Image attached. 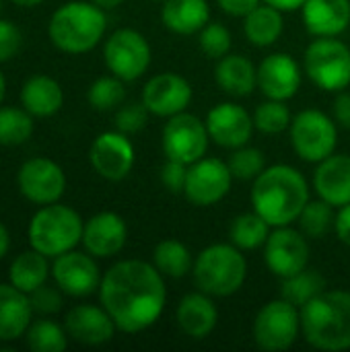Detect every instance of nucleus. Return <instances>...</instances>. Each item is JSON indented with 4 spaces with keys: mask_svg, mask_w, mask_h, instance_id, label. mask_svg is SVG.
<instances>
[{
    "mask_svg": "<svg viewBox=\"0 0 350 352\" xmlns=\"http://www.w3.org/2000/svg\"><path fill=\"white\" fill-rule=\"evenodd\" d=\"M99 303L124 334H138L159 322L167 305L165 276L153 262L120 260L103 272Z\"/></svg>",
    "mask_w": 350,
    "mask_h": 352,
    "instance_id": "obj_1",
    "label": "nucleus"
},
{
    "mask_svg": "<svg viewBox=\"0 0 350 352\" xmlns=\"http://www.w3.org/2000/svg\"><path fill=\"white\" fill-rule=\"evenodd\" d=\"M33 316L29 295L10 283H0V342H14L23 338Z\"/></svg>",
    "mask_w": 350,
    "mask_h": 352,
    "instance_id": "obj_25",
    "label": "nucleus"
},
{
    "mask_svg": "<svg viewBox=\"0 0 350 352\" xmlns=\"http://www.w3.org/2000/svg\"><path fill=\"white\" fill-rule=\"evenodd\" d=\"M128 241L126 221L113 210H101L85 221L83 248L97 260L118 256Z\"/></svg>",
    "mask_w": 350,
    "mask_h": 352,
    "instance_id": "obj_21",
    "label": "nucleus"
},
{
    "mask_svg": "<svg viewBox=\"0 0 350 352\" xmlns=\"http://www.w3.org/2000/svg\"><path fill=\"white\" fill-rule=\"evenodd\" d=\"M301 334V309L287 299L268 301L254 318L252 336L260 351H289Z\"/></svg>",
    "mask_w": 350,
    "mask_h": 352,
    "instance_id": "obj_9",
    "label": "nucleus"
},
{
    "mask_svg": "<svg viewBox=\"0 0 350 352\" xmlns=\"http://www.w3.org/2000/svg\"><path fill=\"white\" fill-rule=\"evenodd\" d=\"M192 278L198 291L225 299L241 291L248 278L245 254L229 243H212L194 258Z\"/></svg>",
    "mask_w": 350,
    "mask_h": 352,
    "instance_id": "obj_5",
    "label": "nucleus"
},
{
    "mask_svg": "<svg viewBox=\"0 0 350 352\" xmlns=\"http://www.w3.org/2000/svg\"><path fill=\"white\" fill-rule=\"evenodd\" d=\"M204 122H206L210 142L229 151L250 144L254 130H256L254 116L243 105H237L231 101H223L215 105L206 113Z\"/></svg>",
    "mask_w": 350,
    "mask_h": 352,
    "instance_id": "obj_18",
    "label": "nucleus"
},
{
    "mask_svg": "<svg viewBox=\"0 0 350 352\" xmlns=\"http://www.w3.org/2000/svg\"><path fill=\"white\" fill-rule=\"evenodd\" d=\"M97 6H101L103 10H113V8H118L124 0H93Z\"/></svg>",
    "mask_w": 350,
    "mask_h": 352,
    "instance_id": "obj_50",
    "label": "nucleus"
},
{
    "mask_svg": "<svg viewBox=\"0 0 350 352\" xmlns=\"http://www.w3.org/2000/svg\"><path fill=\"white\" fill-rule=\"evenodd\" d=\"M153 264L165 278H184L192 274L194 256L190 248L177 239H163L153 250Z\"/></svg>",
    "mask_w": 350,
    "mask_h": 352,
    "instance_id": "obj_31",
    "label": "nucleus"
},
{
    "mask_svg": "<svg viewBox=\"0 0 350 352\" xmlns=\"http://www.w3.org/2000/svg\"><path fill=\"white\" fill-rule=\"evenodd\" d=\"M324 291H326V278L322 276L320 270L309 266L293 276L281 278V297L299 309Z\"/></svg>",
    "mask_w": 350,
    "mask_h": 352,
    "instance_id": "obj_33",
    "label": "nucleus"
},
{
    "mask_svg": "<svg viewBox=\"0 0 350 352\" xmlns=\"http://www.w3.org/2000/svg\"><path fill=\"white\" fill-rule=\"evenodd\" d=\"M83 217L66 204L54 202L39 206L27 227L29 248L54 260L70 250H76L83 241Z\"/></svg>",
    "mask_w": 350,
    "mask_h": 352,
    "instance_id": "obj_6",
    "label": "nucleus"
},
{
    "mask_svg": "<svg viewBox=\"0 0 350 352\" xmlns=\"http://www.w3.org/2000/svg\"><path fill=\"white\" fill-rule=\"evenodd\" d=\"M314 190L336 210L350 204V155L332 153L320 161L314 171Z\"/></svg>",
    "mask_w": 350,
    "mask_h": 352,
    "instance_id": "obj_23",
    "label": "nucleus"
},
{
    "mask_svg": "<svg viewBox=\"0 0 350 352\" xmlns=\"http://www.w3.org/2000/svg\"><path fill=\"white\" fill-rule=\"evenodd\" d=\"M334 221H336V208L322 198L309 200L297 219L299 229L307 239L326 237L330 231H334Z\"/></svg>",
    "mask_w": 350,
    "mask_h": 352,
    "instance_id": "obj_36",
    "label": "nucleus"
},
{
    "mask_svg": "<svg viewBox=\"0 0 350 352\" xmlns=\"http://www.w3.org/2000/svg\"><path fill=\"white\" fill-rule=\"evenodd\" d=\"M89 163L99 177L107 182H122L130 175L136 163V151L128 134L107 130L93 140L89 148Z\"/></svg>",
    "mask_w": 350,
    "mask_h": 352,
    "instance_id": "obj_16",
    "label": "nucleus"
},
{
    "mask_svg": "<svg viewBox=\"0 0 350 352\" xmlns=\"http://www.w3.org/2000/svg\"><path fill=\"white\" fill-rule=\"evenodd\" d=\"M283 12H295V10H301V6L305 4V0H262Z\"/></svg>",
    "mask_w": 350,
    "mask_h": 352,
    "instance_id": "obj_48",
    "label": "nucleus"
},
{
    "mask_svg": "<svg viewBox=\"0 0 350 352\" xmlns=\"http://www.w3.org/2000/svg\"><path fill=\"white\" fill-rule=\"evenodd\" d=\"M301 16L311 37H340L350 27V0H305Z\"/></svg>",
    "mask_w": 350,
    "mask_h": 352,
    "instance_id": "obj_24",
    "label": "nucleus"
},
{
    "mask_svg": "<svg viewBox=\"0 0 350 352\" xmlns=\"http://www.w3.org/2000/svg\"><path fill=\"white\" fill-rule=\"evenodd\" d=\"M33 116L25 107L0 105V146H21L33 136Z\"/></svg>",
    "mask_w": 350,
    "mask_h": 352,
    "instance_id": "obj_35",
    "label": "nucleus"
},
{
    "mask_svg": "<svg viewBox=\"0 0 350 352\" xmlns=\"http://www.w3.org/2000/svg\"><path fill=\"white\" fill-rule=\"evenodd\" d=\"M101 278L97 258L89 252L70 250L52 260V280L68 297L83 299L97 293Z\"/></svg>",
    "mask_w": 350,
    "mask_h": 352,
    "instance_id": "obj_14",
    "label": "nucleus"
},
{
    "mask_svg": "<svg viewBox=\"0 0 350 352\" xmlns=\"http://www.w3.org/2000/svg\"><path fill=\"white\" fill-rule=\"evenodd\" d=\"M272 227L256 212H241L231 221L229 227V241L239 248L241 252H254L264 248Z\"/></svg>",
    "mask_w": 350,
    "mask_h": 352,
    "instance_id": "obj_32",
    "label": "nucleus"
},
{
    "mask_svg": "<svg viewBox=\"0 0 350 352\" xmlns=\"http://www.w3.org/2000/svg\"><path fill=\"white\" fill-rule=\"evenodd\" d=\"M303 72L322 91L338 93L350 85V47L338 37H316L303 54Z\"/></svg>",
    "mask_w": 350,
    "mask_h": 352,
    "instance_id": "obj_7",
    "label": "nucleus"
},
{
    "mask_svg": "<svg viewBox=\"0 0 350 352\" xmlns=\"http://www.w3.org/2000/svg\"><path fill=\"white\" fill-rule=\"evenodd\" d=\"M194 91L188 78L177 72H161L146 80L140 101L157 118H171L186 111L192 103Z\"/></svg>",
    "mask_w": 350,
    "mask_h": 352,
    "instance_id": "obj_17",
    "label": "nucleus"
},
{
    "mask_svg": "<svg viewBox=\"0 0 350 352\" xmlns=\"http://www.w3.org/2000/svg\"><path fill=\"white\" fill-rule=\"evenodd\" d=\"M215 80L231 97H248L258 89V66L243 54H227L217 60Z\"/></svg>",
    "mask_w": 350,
    "mask_h": 352,
    "instance_id": "obj_26",
    "label": "nucleus"
},
{
    "mask_svg": "<svg viewBox=\"0 0 350 352\" xmlns=\"http://www.w3.org/2000/svg\"><path fill=\"white\" fill-rule=\"evenodd\" d=\"M303 80V66L285 52L266 56L258 64V89L266 99L289 101L293 99Z\"/></svg>",
    "mask_w": 350,
    "mask_h": 352,
    "instance_id": "obj_19",
    "label": "nucleus"
},
{
    "mask_svg": "<svg viewBox=\"0 0 350 352\" xmlns=\"http://www.w3.org/2000/svg\"><path fill=\"white\" fill-rule=\"evenodd\" d=\"M198 45L204 52L206 58L210 60H221L223 56L231 54L233 47V37L231 31L223 23H208L200 33H198Z\"/></svg>",
    "mask_w": 350,
    "mask_h": 352,
    "instance_id": "obj_40",
    "label": "nucleus"
},
{
    "mask_svg": "<svg viewBox=\"0 0 350 352\" xmlns=\"http://www.w3.org/2000/svg\"><path fill=\"white\" fill-rule=\"evenodd\" d=\"M50 276H52L50 258H45L43 254H39L33 248L21 252L10 262V268H8V283L27 295H31L35 289L43 287Z\"/></svg>",
    "mask_w": 350,
    "mask_h": 352,
    "instance_id": "obj_30",
    "label": "nucleus"
},
{
    "mask_svg": "<svg viewBox=\"0 0 350 352\" xmlns=\"http://www.w3.org/2000/svg\"><path fill=\"white\" fill-rule=\"evenodd\" d=\"M4 95H6V78H4V72L0 70V105L4 101Z\"/></svg>",
    "mask_w": 350,
    "mask_h": 352,
    "instance_id": "obj_52",
    "label": "nucleus"
},
{
    "mask_svg": "<svg viewBox=\"0 0 350 352\" xmlns=\"http://www.w3.org/2000/svg\"><path fill=\"white\" fill-rule=\"evenodd\" d=\"M103 62L113 76L122 78L124 82H132L144 76L151 68L153 50L140 31L122 27L105 39Z\"/></svg>",
    "mask_w": 350,
    "mask_h": 352,
    "instance_id": "obj_10",
    "label": "nucleus"
},
{
    "mask_svg": "<svg viewBox=\"0 0 350 352\" xmlns=\"http://www.w3.org/2000/svg\"><path fill=\"white\" fill-rule=\"evenodd\" d=\"M8 250H10V233H8L6 225L0 221V260L6 258Z\"/></svg>",
    "mask_w": 350,
    "mask_h": 352,
    "instance_id": "obj_49",
    "label": "nucleus"
},
{
    "mask_svg": "<svg viewBox=\"0 0 350 352\" xmlns=\"http://www.w3.org/2000/svg\"><path fill=\"white\" fill-rule=\"evenodd\" d=\"M161 23L171 33L198 35L210 23V6L206 0H165Z\"/></svg>",
    "mask_w": 350,
    "mask_h": 352,
    "instance_id": "obj_28",
    "label": "nucleus"
},
{
    "mask_svg": "<svg viewBox=\"0 0 350 352\" xmlns=\"http://www.w3.org/2000/svg\"><path fill=\"white\" fill-rule=\"evenodd\" d=\"M62 291L58 287H47V283L39 289H35L31 295H29V301H31V309L35 316H54L62 309L64 305V299H62Z\"/></svg>",
    "mask_w": 350,
    "mask_h": 352,
    "instance_id": "obj_42",
    "label": "nucleus"
},
{
    "mask_svg": "<svg viewBox=\"0 0 350 352\" xmlns=\"http://www.w3.org/2000/svg\"><path fill=\"white\" fill-rule=\"evenodd\" d=\"M10 2L17 4V6H21V8H35L41 2H45V0H10Z\"/></svg>",
    "mask_w": 350,
    "mask_h": 352,
    "instance_id": "obj_51",
    "label": "nucleus"
},
{
    "mask_svg": "<svg viewBox=\"0 0 350 352\" xmlns=\"http://www.w3.org/2000/svg\"><path fill=\"white\" fill-rule=\"evenodd\" d=\"M254 126L258 132L276 136L283 134L291 128L293 113L287 105V101H276V99H266L254 109Z\"/></svg>",
    "mask_w": 350,
    "mask_h": 352,
    "instance_id": "obj_37",
    "label": "nucleus"
},
{
    "mask_svg": "<svg viewBox=\"0 0 350 352\" xmlns=\"http://www.w3.org/2000/svg\"><path fill=\"white\" fill-rule=\"evenodd\" d=\"M233 173L227 161L217 157H202L200 161L188 165V177L184 196L190 204L198 208H208L225 200L233 186Z\"/></svg>",
    "mask_w": 350,
    "mask_h": 352,
    "instance_id": "obj_13",
    "label": "nucleus"
},
{
    "mask_svg": "<svg viewBox=\"0 0 350 352\" xmlns=\"http://www.w3.org/2000/svg\"><path fill=\"white\" fill-rule=\"evenodd\" d=\"M17 188L21 196L35 206L54 204L60 202L66 192V173L54 159L33 157L19 167Z\"/></svg>",
    "mask_w": 350,
    "mask_h": 352,
    "instance_id": "obj_12",
    "label": "nucleus"
},
{
    "mask_svg": "<svg viewBox=\"0 0 350 352\" xmlns=\"http://www.w3.org/2000/svg\"><path fill=\"white\" fill-rule=\"evenodd\" d=\"M301 336L318 351L342 352L350 349V293L324 291L301 307Z\"/></svg>",
    "mask_w": 350,
    "mask_h": 352,
    "instance_id": "obj_3",
    "label": "nucleus"
},
{
    "mask_svg": "<svg viewBox=\"0 0 350 352\" xmlns=\"http://www.w3.org/2000/svg\"><path fill=\"white\" fill-rule=\"evenodd\" d=\"M186 177H188V165L175 159H165V163L159 169L161 186L171 194H184Z\"/></svg>",
    "mask_w": 350,
    "mask_h": 352,
    "instance_id": "obj_43",
    "label": "nucleus"
},
{
    "mask_svg": "<svg viewBox=\"0 0 350 352\" xmlns=\"http://www.w3.org/2000/svg\"><path fill=\"white\" fill-rule=\"evenodd\" d=\"M149 116H151V111L144 107L142 101H138V103H126V105L122 103L118 107V111H116L113 124H116V130H120V132H124V134L130 136V134L140 132L146 126Z\"/></svg>",
    "mask_w": 350,
    "mask_h": 352,
    "instance_id": "obj_41",
    "label": "nucleus"
},
{
    "mask_svg": "<svg viewBox=\"0 0 350 352\" xmlns=\"http://www.w3.org/2000/svg\"><path fill=\"white\" fill-rule=\"evenodd\" d=\"M285 12L262 2L252 12H248L243 21V35L256 47L274 45L285 31Z\"/></svg>",
    "mask_w": 350,
    "mask_h": 352,
    "instance_id": "obj_29",
    "label": "nucleus"
},
{
    "mask_svg": "<svg viewBox=\"0 0 350 352\" xmlns=\"http://www.w3.org/2000/svg\"><path fill=\"white\" fill-rule=\"evenodd\" d=\"M227 165H229L233 177L241 179V182H254L268 167L264 153L252 144H243L239 148H233L229 159H227Z\"/></svg>",
    "mask_w": 350,
    "mask_h": 352,
    "instance_id": "obj_39",
    "label": "nucleus"
},
{
    "mask_svg": "<svg viewBox=\"0 0 350 352\" xmlns=\"http://www.w3.org/2000/svg\"><path fill=\"white\" fill-rule=\"evenodd\" d=\"M210 144V136L206 130V122L188 109L167 118L161 132V148L165 159H175L186 165H192L206 157Z\"/></svg>",
    "mask_w": 350,
    "mask_h": 352,
    "instance_id": "obj_11",
    "label": "nucleus"
},
{
    "mask_svg": "<svg viewBox=\"0 0 350 352\" xmlns=\"http://www.w3.org/2000/svg\"><path fill=\"white\" fill-rule=\"evenodd\" d=\"M332 118L338 128L350 130V91H338L332 103Z\"/></svg>",
    "mask_w": 350,
    "mask_h": 352,
    "instance_id": "obj_45",
    "label": "nucleus"
},
{
    "mask_svg": "<svg viewBox=\"0 0 350 352\" xmlns=\"http://www.w3.org/2000/svg\"><path fill=\"white\" fill-rule=\"evenodd\" d=\"M250 200L252 208L270 227L293 225L297 223L305 204L311 200L309 184L293 165H270L252 182Z\"/></svg>",
    "mask_w": 350,
    "mask_h": 352,
    "instance_id": "obj_2",
    "label": "nucleus"
},
{
    "mask_svg": "<svg viewBox=\"0 0 350 352\" xmlns=\"http://www.w3.org/2000/svg\"><path fill=\"white\" fill-rule=\"evenodd\" d=\"M175 324L192 340L208 338L219 324V307L215 297L202 291L184 295L175 307Z\"/></svg>",
    "mask_w": 350,
    "mask_h": 352,
    "instance_id": "obj_22",
    "label": "nucleus"
},
{
    "mask_svg": "<svg viewBox=\"0 0 350 352\" xmlns=\"http://www.w3.org/2000/svg\"><path fill=\"white\" fill-rule=\"evenodd\" d=\"M155 2H165V0H155Z\"/></svg>",
    "mask_w": 350,
    "mask_h": 352,
    "instance_id": "obj_54",
    "label": "nucleus"
},
{
    "mask_svg": "<svg viewBox=\"0 0 350 352\" xmlns=\"http://www.w3.org/2000/svg\"><path fill=\"white\" fill-rule=\"evenodd\" d=\"M289 136L295 155L305 163L318 165L336 151L338 124L322 109H303L293 116Z\"/></svg>",
    "mask_w": 350,
    "mask_h": 352,
    "instance_id": "obj_8",
    "label": "nucleus"
},
{
    "mask_svg": "<svg viewBox=\"0 0 350 352\" xmlns=\"http://www.w3.org/2000/svg\"><path fill=\"white\" fill-rule=\"evenodd\" d=\"M23 45L21 29L6 19H0V64L12 60Z\"/></svg>",
    "mask_w": 350,
    "mask_h": 352,
    "instance_id": "obj_44",
    "label": "nucleus"
},
{
    "mask_svg": "<svg viewBox=\"0 0 350 352\" xmlns=\"http://www.w3.org/2000/svg\"><path fill=\"white\" fill-rule=\"evenodd\" d=\"M217 4L221 6L223 12H227L229 16H239L243 19L248 12H252L258 4H262V0H217Z\"/></svg>",
    "mask_w": 350,
    "mask_h": 352,
    "instance_id": "obj_46",
    "label": "nucleus"
},
{
    "mask_svg": "<svg viewBox=\"0 0 350 352\" xmlns=\"http://www.w3.org/2000/svg\"><path fill=\"white\" fill-rule=\"evenodd\" d=\"M264 262L278 278L305 270L309 266V243L303 231L293 229L291 225L272 227L264 243Z\"/></svg>",
    "mask_w": 350,
    "mask_h": 352,
    "instance_id": "obj_15",
    "label": "nucleus"
},
{
    "mask_svg": "<svg viewBox=\"0 0 350 352\" xmlns=\"http://www.w3.org/2000/svg\"><path fill=\"white\" fill-rule=\"evenodd\" d=\"M68 340L64 324L60 326L45 318L33 320L25 332V342L33 352H64L68 349Z\"/></svg>",
    "mask_w": 350,
    "mask_h": 352,
    "instance_id": "obj_34",
    "label": "nucleus"
},
{
    "mask_svg": "<svg viewBox=\"0 0 350 352\" xmlns=\"http://www.w3.org/2000/svg\"><path fill=\"white\" fill-rule=\"evenodd\" d=\"M126 99V87L124 80L109 74V76H99L91 82L87 91V101L93 109L97 111H111L118 109Z\"/></svg>",
    "mask_w": 350,
    "mask_h": 352,
    "instance_id": "obj_38",
    "label": "nucleus"
},
{
    "mask_svg": "<svg viewBox=\"0 0 350 352\" xmlns=\"http://www.w3.org/2000/svg\"><path fill=\"white\" fill-rule=\"evenodd\" d=\"M21 107H25L33 118H52L64 105L62 85L47 74L29 76L19 93Z\"/></svg>",
    "mask_w": 350,
    "mask_h": 352,
    "instance_id": "obj_27",
    "label": "nucleus"
},
{
    "mask_svg": "<svg viewBox=\"0 0 350 352\" xmlns=\"http://www.w3.org/2000/svg\"><path fill=\"white\" fill-rule=\"evenodd\" d=\"M334 233L340 243L350 248V204H344L338 208L336 221H334Z\"/></svg>",
    "mask_w": 350,
    "mask_h": 352,
    "instance_id": "obj_47",
    "label": "nucleus"
},
{
    "mask_svg": "<svg viewBox=\"0 0 350 352\" xmlns=\"http://www.w3.org/2000/svg\"><path fill=\"white\" fill-rule=\"evenodd\" d=\"M64 330L70 340L85 346H101L113 340L118 326L103 305L80 303L64 316Z\"/></svg>",
    "mask_w": 350,
    "mask_h": 352,
    "instance_id": "obj_20",
    "label": "nucleus"
},
{
    "mask_svg": "<svg viewBox=\"0 0 350 352\" xmlns=\"http://www.w3.org/2000/svg\"><path fill=\"white\" fill-rule=\"evenodd\" d=\"M0 12H2V0H0Z\"/></svg>",
    "mask_w": 350,
    "mask_h": 352,
    "instance_id": "obj_53",
    "label": "nucleus"
},
{
    "mask_svg": "<svg viewBox=\"0 0 350 352\" xmlns=\"http://www.w3.org/2000/svg\"><path fill=\"white\" fill-rule=\"evenodd\" d=\"M107 31V14L93 0H70L58 6L47 21L52 45L64 54H87L95 50Z\"/></svg>",
    "mask_w": 350,
    "mask_h": 352,
    "instance_id": "obj_4",
    "label": "nucleus"
}]
</instances>
